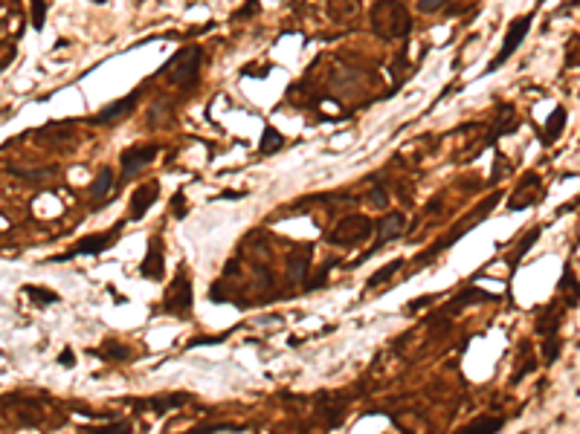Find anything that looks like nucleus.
I'll return each instance as SVG.
<instances>
[{
  "label": "nucleus",
  "mask_w": 580,
  "mask_h": 434,
  "mask_svg": "<svg viewBox=\"0 0 580 434\" xmlns=\"http://www.w3.org/2000/svg\"><path fill=\"white\" fill-rule=\"evenodd\" d=\"M372 32L383 41H403L412 32V15L400 0H377L368 12Z\"/></svg>",
  "instance_id": "nucleus-1"
},
{
  "label": "nucleus",
  "mask_w": 580,
  "mask_h": 434,
  "mask_svg": "<svg viewBox=\"0 0 580 434\" xmlns=\"http://www.w3.org/2000/svg\"><path fill=\"white\" fill-rule=\"evenodd\" d=\"M201 64H203V49L201 47H183L178 56L163 64V76H168V84L180 93L195 90L201 81Z\"/></svg>",
  "instance_id": "nucleus-2"
},
{
  "label": "nucleus",
  "mask_w": 580,
  "mask_h": 434,
  "mask_svg": "<svg viewBox=\"0 0 580 434\" xmlns=\"http://www.w3.org/2000/svg\"><path fill=\"white\" fill-rule=\"evenodd\" d=\"M496 203H499V194H490V197H485V200H482V203H479L476 209H473V211L467 214V220H464V223H459V226H455L453 232H447L444 238H438V243H432V246H430L427 252H421V255L415 258L418 269H421V266H427V261H432L435 255H441L444 249H450V246H455V243H459V241L464 238V234H467V232H470L473 226H476V223H482V220H485V214H487L490 209H494Z\"/></svg>",
  "instance_id": "nucleus-3"
},
{
  "label": "nucleus",
  "mask_w": 580,
  "mask_h": 434,
  "mask_svg": "<svg viewBox=\"0 0 580 434\" xmlns=\"http://www.w3.org/2000/svg\"><path fill=\"white\" fill-rule=\"evenodd\" d=\"M372 234H375L372 217H366V214H345L343 220H337V223H334L325 232V241L331 246H340V249H354V246L366 243Z\"/></svg>",
  "instance_id": "nucleus-4"
},
{
  "label": "nucleus",
  "mask_w": 580,
  "mask_h": 434,
  "mask_svg": "<svg viewBox=\"0 0 580 434\" xmlns=\"http://www.w3.org/2000/svg\"><path fill=\"white\" fill-rule=\"evenodd\" d=\"M531 24H534V12L519 15V17H514V21L508 24V29H505V41H502V47H499V52H496V58L487 64V70H485V72H496L502 64H508V58H511L514 52L522 47L525 35L531 32Z\"/></svg>",
  "instance_id": "nucleus-5"
},
{
  "label": "nucleus",
  "mask_w": 580,
  "mask_h": 434,
  "mask_svg": "<svg viewBox=\"0 0 580 434\" xmlns=\"http://www.w3.org/2000/svg\"><path fill=\"white\" fill-rule=\"evenodd\" d=\"M122 226H125V220L116 223L113 229L108 232H96V234H87V238H81L70 252H64V255L58 258H49V264H58V261H70V258H79V255H102V252H108L111 246H116L119 241V234H122Z\"/></svg>",
  "instance_id": "nucleus-6"
},
{
  "label": "nucleus",
  "mask_w": 580,
  "mask_h": 434,
  "mask_svg": "<svg viewBox=\"0 0 580 434\" xmlns=\"http://www.w3.org/2000/svg\"><path fill=\"white\" fill-rule=\"evenodd\" d=\"M191 301H195V293H191V281H189V275L180 269V275L174 278V284L166 289V298H163V310L168 313V316H178V319H189L191 313Z\"/></svg>",
  "instance_id": "nucleus-7"
},
{
  "label": "nucleus",
  "mask_w": 580,
  "mask_h": 434,
  "mask_svg": "<svg viewBox=\"0 0 580 434\" xmlns=\"http://www.w3.org/2000/svg\"><path fill=\"white\" fill-rule=\"evenodd\" d=\"M540 197H542V177L537 171H531V174H525L519 179L511 194H508V209H511V211L531 209V206L540 203Z\"/></svg>",
  "instance_id": "nucleus-8"
},
{
  "label": "nucleus",
  "mask_w": 580,
  "mask_h": 434,
  "mask_svg": "<svg viewBox=\"0 0 580 434\" xmlns=\"http://www.w3.org/2000/svg\"><path fill=\"white\" fill-rule=\"evenodd\" d=\"M160 154V145H134V148H125L119 156V166H122V179H131L143 171L146 166L157 159Z\"/></svg>",
  "instance_id": "nucleus-9"
},
{
  "label": "nucleus",
  "mask_w": 580,
  "mask_h": 434,
  "mask_svg": "<svg viewBox=\"0 0 580 434\" xmlns=\"http://www.w3.org/2000/svg\"><path fill=\"white\" fill-rule=\"evenodd\" d=\"M143 93H146V87H134L128 96H122V99H116L113 104H108V107H102V111L91 119V124H99V128H104V124H113V122H119V119H125L134 107H136V102L143 99Z\"/></svg>",
  "instance_id": "nucleus-10"
},
{
  "label": "nucleus",
  "mask_w": 580,
  "mask_h": 434,
  "mask_svg": "<svg viewBox=\"0 0 580 434\" xmlns=\"http://www.w3.org/2000/svg\"><path fill=\"white\" fill-rule=\"evenodd\" d=\"M139 275L148 278V281H163L166 278V249H163V238L154 234L148 241V252L143 264H139Z\"/></svg>",
  "instance_id": "nucleus-11"
},
{
  "label": "nucleus",
  "mask_w": 580,
  "mask_h": 434,
  "mask_svg": "<svg viewBox=\"0 0 580 434\" xmlns=\"http://www.w3.org/2000/svg\"><path fill=\"white\" fill-rule=\"evenodd\" d=\"M195 396L191 394H160V396H146V400H128L136 411H151V414H168L178 411L186 403H191Z\"/></svg>",
  "instance_id": "nucleus-12"
},
{
  "label": "nucleus",
  "mask_w": 580,
  "mask_h": 434,
  "mask_svg": "<svg viewBox=\"0 0 580 434\" xmlns=\"http://www.w3.org/2000/svg\"><path fill=\"white\" fill-rule=\"evenodd\" d=\"M160 200V183L151 179V183H143L134 194H131V211H128V220H143L146 211Z\"/></svg>",
  "instance_id": "nucleus-13"
},
{
  "label": "nucleus",
  "mask_w": 580,
  "mask_h": 434,
  "mask_svg": "<svg viewBox=\"0 0 580 434\" xmlns=\"http://www.w3.org/2000/svg\"><path fill=\"white\" fill-rule=\"evenodd\" d=\"M517 128H519V122H517L514 104H511V102H502V104H499V116H496L494 128H490V134H487V139H485V148L496 145V142H499L502 136H508V134H517Z\"/></svg>",
  "instance_id": "nucleus-14"
},
{
  "label": "nucleus",
  "mask_w": 580,
  "mask_h": 434,
  "mask_svg": "<svg viewBox=\"0 0 580 434\" xmlns=\"http://www.w3.org/2000/svg\"><path fill=\"white\" fill-rule=\"evenodd\" d=\"M375 229H377V246H375V252H377L380 246L398 241L400 234L407 232V217L400 211H386V217H380V223Z\"/></svg>",
  "instance_id": "nucleus-15"
},
{
  "label": "nucleus",
  "mask_w": 580,
  "mask_h": 434,
  "mask_svg": "<svg viewBox=\"0 0 580 434\" xmlns=\"http://www.w3.org/2000/svg\"><path fill=\"white\" fill-rule=\"evenodd\" d=\"M360 9H363V0H325L328 17H331V21H337V24H343V26L354 24Z\"/></svg>",
  "instance_id": "nucleus-16"
},
{
  "label": "nucleus",
  "mask_w": 580,
  "mask_h": 434,
  "mask_svg": "<svg viewBox=\"0 0 580 434\" xmlns=\"http://www.w3.org/2000/svg\"><path fill=\"white\" fill-rule=\"evenodd\" d=\"M499 296H494V293H485V289H476V287H464L459 296H455L447 307H444V313L447 316H459L462 310L467 304H476V301H496Z\"/></svg>",
  "instance_id": "nucleus-17"
},
{
  "label": "nucleus",
  "mask_w": 580,
  "mask_h": 434,
  "mask_svg": "<svg viewBox=\"0 0 580 434\" xmlns=\"http://www.w3.org/2000/svg\"><path fill=\"white\" fill-rule=\"evenodd\" d=\"M560 321H563V310H560L557 301H551L546 310L540 313V319H537V333L542 339H560L557 336L560 333Z\"/></svg>",
  "instance_id": "nucleus-18"
},
{
  "label": "nucleus",
  "mask_w": 580,
  "mask_h": 434,
  "mask_svg": "<svg viewBox=\"0 0 580 434\" xmlns=\"http://www.w3.org/2000/svg\"><path fill=\"white\" fill-rule=\"evenodd\" d=\"M113 183H116V177H113V171H111V168H102V171L93 177L91 188H87V194H91V203H93V209H102V206H104V194H111Z\"/></svg>",
  "instance_id": "nucleus-19"
},
{
  "label": "nucleus",
  "mask_w": 580,
  "mask_h": 434,
  "mask_svg": "<svg viewBox=\"0 0 580 434\" xmlns=\"http://www.w3.org/2000/svg\"><path fill=\"white\" fill-rule=\"evenodd\" d=\"M505 428V417H496V414H482V417L470 420L467 426H462L455 434H499Z\"/></svg>",
  "instance_id": "nucleus-20"
},
{
  "label": "nucleus",
  "mask_w": 580,
  "mask_h": 434,
  "mask_svg": "<svg viewBox=\"0 0 580 434\" xmlns=\"http://www.w3.org/2000/svg\"><path fill=\"white\" fill-rule=\"evenodd\" d=\"M563 128H566V107H563V104H557L554 111H551V116L546 119V131L540 134L542 145H551L560 134H563Z\"/></svg>",
  "instance_id": "nucleus-21"
},
{
  "label": "nucleus",
  "mask_w": 580,
  "mask_h": 434,
  "mask_svg": "<svg viewBox=\"0 0 580 434\" xmlns=\"http://www.w3.org/2000/svg\"><path fill=\"white\" fill-rule=\"evenodd\" d=\"M540 234H542V229H540V226H534V229H531V232H528V234H525V238H522V243L514 249V255L508 258V269H511V278L517 275V269H519L522 258H525V255H528V252H531V246L537 243V238H540Z\"/></svg>",
  "instance_id": "nucleus-22"
},
{
  "label": "nucleus",
  "mask_w": 580,
  "mask_h": 434,
  "mask_svg": "<svg viewBox=\"0 0 580 434\" xmlns=\"http://www.w3.org/2000/svg\"><path fill=\"white\" fill-rule=\"evenodd\" d=\"M91 353H96V356L104 359V362H125V359H131V348H128V345H122V341H116V339H108L102 348H96V351H91Z\"/></svg>",
  "instance_id": "nucleus-23"
},
{
  "label": "nucleus",
  "mask_w": 580,
  "mask_h": 434,
  "mask_svg": "<svg viewBox=\"0 0 580 434\" xmlns=\"http://www.w3.org/2000/svg\"><path fill=\"white\" fill-rule=\"evenodd\" d=\"M403 264H407V261H403V258H395V261H389V264H386V266H380V269H377L375 275H368L366 287H368V289H375V287H380V284H389V281H392V278H395V275L400 273V266H403Z\"/></svg>",
  "instance_id": "nucleus-24"
},
{
  "label": "nucleus",
  "mask_w": 580,
  "mask_h": 434,
  "mask_svg": "<svg viewBox=\"0 0 580 434\" xmlns=\"http://www.w3.org/2000/svg\"><path fill=\"white\" fill-rule=\"evenodd\" d=\"M282 148H285V136L279 134L273 124H267L265 134H261V148H258V151H261V154H279Z\"/></svg>",
  "instance_id": "nucleus-25"
},
{
  "label": "nucleus",
  "mask_w": 580,
  "mask_h": 434,
  "mask_svg": "<svg viewBox=\"0 0 580 434\" xmlns=\"http://www.w3.org/2000/svg\"><path fill=\"white\" fill-rule=\"evenodd\" d=\"M308 273H311V261H308V255H293V258L288 261V278H290L293 284H302V281L308 278Z\"/></svg>",
  "instance_id": "nucleus-26"
},
{
  "label": "nucleus",
  "mask_w": 580,
  "mask_h": 434,
  "mask_svg": "<svg viewBox=\"0 0 580 434\" xmlns=\"http://www.w3.org/2000/svg\"><path fill=\"white\" fill-rule=\"evenodd\" d=\"M24 293L35 301V304H58L61 301V296L58 293H52V289H47V287H38V284H24Z\"/></svg>",
  "instance_id": "nucleus-27"
},
{
  "label": "nucleus",
  "mask_w": 580,
  "mask_h": 434,
  "mask_svg": "<svg viewBox=\"0 0 580 434\" xmlns=\"http://www.w3.org/2000/svg\"><path fill=\"white\" fill-rule=\"evenodd\" d=\"M84 434H134V426L128 420H116L111 426H87Z\"/></svg>",
  "instance_id": "nucleus-28"
},
{
  "label": "nucleus",
  "mask_w": 580,
  "mask_h": 434,
  "mask_svg": "<svg viewBox=\"0 0 580 434\" xmlns=\"http://www.w3.org/2000/svg\"><path fill=\"white\" fill-rule=\"evenodd\" d=\"M366 203L372 206V209H386L389 206V188L386 186H375V188H368V194H366Z\"/></svg>",
  "instance_id": "nucleus-29"
},
{
  "label": "nucleus",
  "mask_w": 580,
  "mask_h": 434,
  "mask_svg": "<svg viewBox=\"0 0 580 434\" xmlns=\"http://www.w3.org/2000/svg\"><path fill=\"white\" fill-rule=\"evenodd\" d=\"M221 431H244V426H235V423H209V426L189 428L183 434H221Z\"/></svg>",
  "instance_id": "nucleus-30"
},
{
  "label": "nucleus",
  "mask_w": 580,
  "mask_h": 434,
  "mask_svg": "<svg viewBox=\"0 0 580 434\" xmlns=\"http://www.w3.org/2000/svg\"><path fill=\"white\" fill-rule=\"evenodd\" d=\"M32 12V26H35V32H41L44 29V24H47V3L44 0H32V6H29Z\"/></svg>",
  "instance_id": "nucleus-31"
},
{
  "label": "nucleus",
  "mask_w": 580,
  "mask_h": 434,
  "mask_svg": "<svg viewBox=\"0 0 580 434\" xmlns=\"http://www.w3.org/2000/svg\"><path fill=\"white\" fill-rule=\"evenodd\" d=\"M15 177H21V179H29V183H41V179H47L52 174V168H41V171H24V168H15L12 171Z\"/></svg>",
  "instance_id": "nucleus-32"
},
{
  "label": "nucleus",
  "mask_w": 580,
  "mask_h": 434,
  "mask_svg": "<svg viewBox=\"0 0 580 434\" xmlns=\"http://www.w3.org/2000/svg\"><path fill=\"white\" fill-rule=\"evenodd\" d=\"M447 3H450V0H418V12L432 15V12H441Z\"/></svg>",
  "instance_id": "nucleus-33"
},
{
  "label": "nucleus",
  "mask_w": 580,
  "mask_h": 434,
  "mask_svg": "<svg viewBox=\"0 0 580 434\" xmlns=\"http://www.w3.org/2000/svg\"><path fill=\"white\" fill-rule=\"evenodd\" d=\"M505 174H508V159L499 154V156H496V162H494V174H490V186H496Z\"/></svg>",
  "instance_id": "nucleus-34"
},
{
  "label": "nucleus",
  "mask_w": 580,
  "mask_h": 434,
  "mask_svg": "<svg viewBox=\"0 0 580 434\" xmlns=\"http://www.w3.org/2000/svg\"><path fill=\"white\" fill-rule=\"evenodd\" d=\"M171 211H174V217H178V220H183L186 217V194L183 191H178L171 197Z\"/></svg>",
  "instance_id": "nucleus-35"
},
{
  "label": "nucleus",
  "mask_w": 580,
  "mask_h": 434,
  "mask_svg": "<svg viewBox=\"0 0 580 434\" xmlns=\"http://www.w3.org/2000/svg\"><path fill=\"white\" fill-rule=\"evenodd\" d=\"M230 339V330L221 333V336H212V339H191L189 341V348H203V345H221V341Z\"/></svg>",
  "instance_id": "nucleus-36"
},
{
  "label": "nucleus",
  "mask_w": 580,
  "mask_h": 434,
  "mask_svg": "<svg viewBox=\"0 0 580 434\" xmlns=\"http://www.w3.org/2000/svg\"><path fill=\"white\" fill-rule=\"evenodd\" d=\"M432 301H435V296H421V298H415V301H409L407 307H403V310H407V313H418V310H421V307H430Z\"/></svg>",
  "instance_id": "nucleus-37"
},
{
  "label": "nucleus",
  "mask_w": 580,
  "mask_h": 434,
  "mask_svg": "<svg viewBox=\"0 0 580 434\" xmlns=\"http://www.w3.org/2000/svg\"><path fill=\"white\" fill-rule=\"evenodd\" d=\"M258 6H261L258 0H247V6H241V12L233 15V21H241V17H253V15L258 12Z\"/></svg>",
  "instance_id": "nucleus-38"
},
{
  "label": "nucleus",
  "mask_w": 580,
  "mask_h": 434,
  "mask_svg": "<svg viewBox=\"0 0 580 434\" xmlns=\"http://www.w3.org/2000/svg\"><path fill=\"white\" fill-rule=\"evenodd\" d=\"M58 362H61L64 368H73V365H76V359H73V351H70V348H64V351H61V356H58Z\"/></svg>",
  "instance_id": "nucleus-39"
},
{
  "label": "nucleus",
  "mask_w": 580,
  "mask_h": 434,
  "mask_svg": "<svg viewBox=\"0 0 580 434\" xmlns=\"http://www.w3.org/2000/svg\"><path fill=\"white\" fill-rule=\"evenodd\" d=\"M224 200H241V197H247V191H221Z\"/></svg>",
  "instance_id": "nucleus-40"
},
{
  "label": "nucleus",
  "mask_w": 580,
  "mask_h": 434,
  "mask_svg": "<svg viewBox=\"0 0 580 434\" xmlns=\"http://www.w3.org/2000/svg\"><path fill=\"white\" fill-rule=\"evenodd\" d=\"M537 3H542V0H537Z\"/></svg>",
  "instance_id": "nucleus-41"
}]
</instances>
